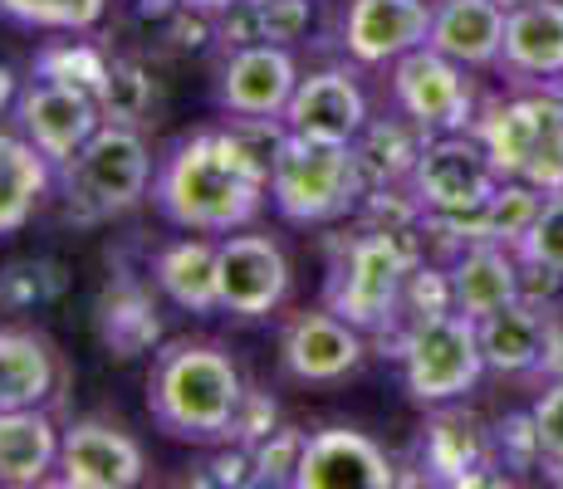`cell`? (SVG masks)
I'll return each instance as SVG.
<instances>
[{
	"mask_svg": "<svg viewBox=\"0 0 563 489\" xmlns=\"http://www.w3.org/2000/svg\"><path fill=\"white\" fill-rule=\"evenodd\" d=\"M153 211L177 231L191 235H231L260 215L269 201L265 177L235 152L225 127L181 137L153 171V191H147Z\"/></svg>",
	"mask_w": 563,
	"mask_h": 489,
	"instance_id": "obj_1",
	"label": "cell"
},
{
	"mask_svg": "<svg viewBox=\"0 0 563 489\" xmlns=\"http://www.w3.org/2000/svg\"><path fill=\"white\" fill-rule=\"evenodd\" d=\"M245 377L216 343H167L147 373V411L172 441L225 445L245 401Z\"/></svg>",
	"mask_w": 563,
	"mask_h": 489,
	"instance_id": "obj_2",
	"label": "cell"
},
{
	"mask_svg": "<svg viewBox=\"0 0 563 489\" xmlns=\"http://www.w3.org/2000/svg\"><path fill=\"white\" fill-rule=\"evenodd\" d=\"M411 269H417L411 235L397 225H373L339 249L323 285V309H333L363 333H387L402 319Z\"/></svg>",
	"mask_w": 563,
	"mask_h": 489,
	"instance_id": "obj_3",
	"label": "cell"
},
{
	"mask_svg": "<svg viewBox=\"0 0 563 489\" xmlns=\"http://www.w3.org/2000/svg\"><path fill=\"white\" fill-rule=\"evenodd\" d=\"M269 205L289 225H333L363 201L367 167L358 147L343 143H313V137L285 133L269 167Z\"/></svg>",
	"mask_w": 563,
	"mask_h": 489,
	"instance_id": "obj_4",
	"label": "cell"
},
{
	"mask_svg": "<svg viewBox=\"0 0 563 489\" xmlns=\"http://www.w3.org/2000/svg\"><path fill=\"white\" fill-rule=\"evenodd\" d=\"M490 162L505 181H525L534 191H563V93L529 89L495 98L475 118Z\"/></svg>",
	"mask_w": 563,
	"mask_h": 489,
	"instance_id": "obj_5",
	"label": "cell"
},
{
	"mask_svg": "<svg viewBox=\"0 0 563 489\" xmlns=\"http://www.w3.org/2000/svg\"><path fill=\"white\" fill-rule=\"evenodd\" d=\"M397 363H402V387L417 407H451V401L471 397L475 382L490 373L481 323L456 309L407 319L402 338H397Z\"/></svg>",
	"mask_w": 563,
	"mask_h": 489,
	"instance_id": "obj_6",
	"label": "cell"
},
{
	"mask_svg": "<svg viewBox=\"0 0 563 489\" xmlns=\"http://www.w3.org/2000/svg\"><path fill=\"white\" fill-rule=\"evenodd\" d=\"M500 187H505V177L490 162V152H485L475 127L427 137L407 171L411 205H417L421 215H441V221L475 215L481 205H490V196Z\"/></svg>",
	"mask_w": 563,
	"mask_h": 489,
	"instance_id": "obj_7",
	"label": "cell"
},
{
	"mask_svg": "<svg viewBox=\"0 0 563 489\" xmlns=\"http://www.w3.org/2000/svg\"><path fill=\"white\" fill-rule=\"evenodd\" d=\"M153 147L128 123H103L69 162H64V187L93 215H128L153 191Z\"/></svg>",
	"mask_w": 563,
	"mask_h": 489,
	"instance_id": "obj_8",
	"label": "cell"
},
{
	"mask_svg": "<svg viewBox=\"0 0 563 489\" xmlns=\"http://www.w3.org/2000/svg\"><path fill=\"white\" fill-rule=\"evenodd\" d=\"M393 98L407 123H417L427 137L475 127V89L465 79V64L446 59L431 45H417L402 59H393Z\"/></svg>",
	"mask_w": 563,
	"mask_h": 489,
	"instance_id": "obj_9",
	"label": "cell"
},
{
	"mask_svg": "<svg viewBox=\"0 0 563 489\" xmlns=\"http://www.w3.org/2000/svg\"><path fill=\"white\" fill-rule=\"evenodd\" d=\"M15 118H20V133L45 152L54 167H64L108 123L99 93L69 79H49V74L25 84V93L15 98Z\"/></svg>",
	"mask_w": 563,
	"mask_h": 489,
	"instance_id": "obj_10",
	"label": "cell"
},
{
	"mask_svg": "<svg viewBox=\"0 0 563 489\" xmlns=\"http://www.w3.org/2000/svg\"><path fill=\"white\" fill-rule=\"evenodd\" d=\"M367 347H363V329H353L349 319H339L333 309H305L285 323L279 333V367L285 377L305 387H333L349 382L363 367Z\"/></svg>",
	"mask_w": 563,
	"mask_h": 489,
	"instance_id": "obj_11",
	"label": "cell"
},
{
	"mask_svg": "<svg viewBox=\"0 0 563 489\" xmlns=\"http://www.w3.org/2000/svg\"><path fill=\"white\" fill-rule=\"evenodd\" d=\"M295 89H299L295 54L275 45V40H255V45H241L221 64L216 103L231 118H285Z\"/></svg>",
	"mask_w": 563,
	"mask_h": 489,
	"instance_id": "obj_12",
	"label": "cell"
},
{
	"mask_svg": "<svg viewBox=\"0 0 563 489\" xmlns=\"http://www.w3.org/2000/svg\"><path fill=\"white\" fill-rule=\"evenodd\" d=\"M147 475L143 445L113 421H74L59 441V485L69 489H133Z\"/></svg>",
	"mask_w": 563,
	"mask_h": 489,
	"instance_id": "obj_13",
	"label": "cell"
},
{
	"mask_svg": "<svg viewBox=\"0 0 563 489\" xmlns=\"http://www.w3.org/2000/svg\"><path fill=\"white\" fill-rule=\"evenodd\" d=\"M289 293V259L269 235H225L221 241V313L269 319Z\"/></svg>",
	"mask_w": 563,
	"mask_h": 489,
	"instance_id": "obj_14",
	"label": "cell"
},
{
	"mask_svg": "<svg viewBox=\"0 0 563 489\" xmlns=\"http://www.w3.org/2000/svg\"><path fill=\"white\" fill-rule=\"evenodd\" d=\"M397 465L373 436L353 426L313 431L299 455L295 489H393Z\"/></svg>",
	"mask_w": 563,
	"mask_h": 489,
	"instance_id": "obj_15",
	"label": "cell"
},
{
	"mask_svg": "<svg viewBox=\"0 0 563 489\" xmlns=\"http://www.w3.org/2000/svg\"><path fill=\"white\" fill-rule=\"evenodd\" d=\"M367 93L358 89L349 69H319L309 79H299L295 98L285 108V127L313 143H343L353 147L367 133Z\"/></svg>",
	"mask_w": 563,
	"mask_h": 489,
	"instance_id": "obj_16",
	"label": "cell"
},
{
	"mask_svg": "<svg viewBox=\"0 0 563 489\" xmlns=\"http://www.w3.org/2000/svg\"><path fill=\"white\" fill-rule=\"evenodd\" d=\"M500 69L519 84L563 93V0H519L505 5Z\"/></svg>",
	"mask_w": 563,
	"mask_h": 489,
	"instance_id": "obj_17",
	"label": "cell"
},
{
	"mask_svg": "<svg viewBox=\"0 0 563 489\" xmlns=\"http://www.w3.org/2000/svg\"><path fill=\"white\" fill-rule=\"evenodd\" d=\"M427 35L431 0H349V10H343V49L373 69L427 45Z\"/></svg>",
	"mask_w": 563,
	"mask_h": 489,
	"instance_id": "obj_18",
	"label": "cell"
},
{
	"mask_svg": "<svg viewBox=\"0 0 563 489\" xmlns=\"http://www.w3.org/2000/svg\"><path fill=\"white\" fill-rule=\"evenodd\" d=\"M446 285H451V309L481 323L505 303L525 299V259H519L515 245L475 241L451 259Z\"/></svg>",
	"mask_w": 563,
	"mask_h": 489,
	"instance_id": "obj_19",
	"label": "cell"
},
{
	"mask_svg": "<svg viewBox=\"0 0 563 489\" xmlns=\"http://www.w3.org/2000/svg\"><path fill=\"white\" fill-rule=\"evenodd\" d=\"M559 329L534 299H515L505 309H495L490 319H481V347H485V367L505 377H525L554 357Z\"/></svg>",
	"mask_w": 563,
	"mask_h": 489,
	"instance_id": "obj_20",
	"label": "cell"
},
{
	"mask_svg": "<svg viewBox=\"0 0 563 489\" xmlns=\"http://www.w3.org/2000/svg\"><path fill=\"white\" fill-rule=\"evenodd\" d=\"M427 45L465 64V69H500L505 5L500 0H437Z\"/></svg>",
	"mask_w": 563,
	"mask_h": 489,
	"instance_id": "obj_21",
	"label": "cell"
},
{
	"mask_svg": "<svg viewBox=\"0 0 563 489\" xmlns=\"http://www.w3.org/2000/svg\"><path fill=\"white\" fill-rule=\"evenodd\" d=\"M153 279L181 313H221V241H201L187 231L157 249Z\"/></svg>",
	"mask_w": 563,
	"mask_h": 489,
	"instance_id": "obj_22",
	"label": "cell"
},
{
	"mask_svg": "<svg viewBox=\"0 0 563 489\" xmlns=\"http://www.w3.org/2000/svg\"><path fill=\"white\" fill-rule=\"evenodd\" d=\"M500 460V445H495V431H485L475 416H461V411H441L427 426V470L431 480L446 485H481L490 480L485 470H495Z\"/></svg>",
	"mask_w": 563,
	"mask_h": 489,
	"instance_id": "obj_23",
	"label": "cell"
},
{
	"mask_svg": "<svg viewBox=\"0 0 563 489\" xmlns=\"http://www.w3.org/2000/svg\"><path fill=\"white\" fill-rule=\"evenodd\" d=\"M64 431L45 416V407L0 411V485H40L59 470Z\"/></svg>",
	"mask_w": 563,
	"mask_h": 489,
	"instance_id": "obj_24",
	"label": "cell"
},
{
	"mask_svg": "<svg viewBox=\"0 0 563 489\" xmlns=\"http://www.w3.org/2000/svg\"><path fill=\"white\" fill-rule=\"evenodd\" d=\"M54 187V162L25 133H0V241L20 235Z\"/></svg>",
	"mask_w": 563,
	"mask_h": 489,
	"instance_id": "obj_25",
	"label": "cell"
},
{
	"mask_svg": "<svg viewBox=\"0 0 563 489\" xmlns=\"http://www.w3.org/2000/svg\"><path fill=\"white\" fill-rule=\"evenodd\" d=\"M59 382V357L49 338L30 329H0V411L45 407Z\"/></svg>",
	"mask_w": 563,
	"mask_h": 489,
	"instance_id": "obj_26",
	"label": "cell"
},
{
	"mask_svg": "<svg viewBox=\"0 0 563 489\" xmlns=\"http://www.w3.org/2000/svg\"><path fill=\"white\" fill-rule=\"evenodd\" d=\"M113 0H0V20L40 35H84L108 15Z\"/></svg>",
	"mask_w": 563,
	"mask_h": 489,
	"instance_id": "obj_27",
	"label": "cell"
},
{
	"mask_svg": "<svg viewBox=\"0 0 563 489\" xmlns=\"http://www.w3.org/2000/svg\"><path fill=\"white\" fill-rule=\"evenodd\" d=\"M515 249L534 275L563 285V191L544 196V205L534 211V221H529V231L515 241Z\"/></svg>",
	"mask_w": 563,
	"mask_h": 489,
	"instance_id": "obj_28",
	"label": "cell"
},
{
	"mask_svg": "<svg viewBox=\"0 0 563 489\" xmlns=\"http://www.w3.org/2000/svg\"><path fill=\"white\" fill-rule=\"evenodd\" d=\"M305 441H309V431H295V426L260 436L251 445V485H289V489H295Z\"/></svg>",
	"mask_w": 563,
	"mask_h": 489,
	"instance_id": "obj_29",
	"label": "cell"
},
{
	"mask_svg": "<svg viewBox=\"0 0 563 489\" xmlns=\"http://www.w3.org/2000/svg\"><path fill=\"white\" fill-rule=\"evenodd\" d=\"M529 421H534L539 470L554 475V480H563V377H554L544 397L529 407Z\"/></svg>",
	"mask_w": 563,
	"mask_h": 489,
	"instance_id": "obj_30",
	"label": "cell"
},
{
	"mask_svg": "<svg viewBox=\"0 0 563 489\" xmlns=\"http://www.w3.org/2000/svg\"><path fill=\"white\" fill-rule=\"evenodd\" d=\"M269 431H275V401L260 397V391H245L241 416H235V436H231V441L255 445L260 436H269Z\"/></svg>",
	"mask_w": 563,
	"mask_h": 489,
	"instance_id": "obj_31",
	"label": "cell"
},
{
	"mask_svg": "<svg viewBox=\"0 0 563 489\" xmlns=\"http://www.w3.org/2000/svg\"><path fill=\"white\" fill-rule=\"evenodd\" d=\"M500 5H519V0H500Z\"/></svg>",
	"mask_w": 563,
	"mask_h": 489,
	"instance_id": "obj_32",
	"label": "cell"
}]
</instances>
